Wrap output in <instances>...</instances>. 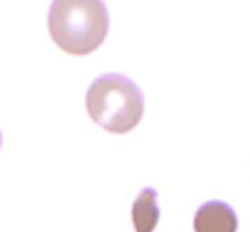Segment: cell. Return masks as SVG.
<instances>
[{
  "label": "cell",
  "instance_id": "obj_1",
  "mask_svg": "<svg viewBox=\"0 0 250 232\" xmlns=\"http://www.w3.org/2000/svg\"><path fill=\"white\" fill-rule=\"evenodd\" d=\"M53 42L71 55H88L104 42L110 13L104 0H53L48 15Z\"/></svg>",
  "mask_w": 250,
  "mask_h": 232
},
{
  "label": "cell",
  "instance_id": "obj_2",
  "mask_svg": "<svg viewBox=\"0 0 250 232\" xmlns=\"http://www.w3.org/2000/svg\"><path fill=\"white\" fill-rule=\"evenodd\" d=\"M86 110L99 127L111 134H126L145 113V97L130 77L106 73L97 77L86 93Z\"/></svg>",
  "mask_w": 250,
  "mask_h": 232
},
{
  "label": "cell",
  "instance_id": "obj_3",
  "mask_svg": "<svg viewBox=\"0 0 250 232\" xmlns=\"http://www.w3.org/2000/svg\"><path fill=\"white\" fill-rule=\"evenodd\" d=\"M237 214L221 199L203 203L194 216V232H237Z\"/></svg>",
  "mask_w": 250,
  "mask_h": 232
},
{
  "label": "cell",
  "instance_id": "obj_4",
  "mask_svg": "<svg viewBox=\"0 0 250 232\" xmlns=\"http://www.w3.org/2000/svg\"><path fill=\"white\" fill-rule=\"evenodd\" d=\"M161 211L157 205V190L146 187L132 205V223L135 232H153L159 223Z\"/></svg>",
  "mask_w": 250,
  "mask_h": 232
}]
</instances>
